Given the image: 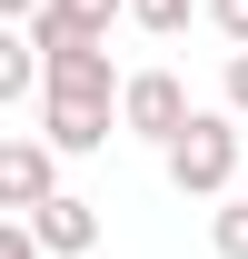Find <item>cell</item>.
<instances>
[{
	"mask_svg": "<svg viewBox=\"0 0 248 259\" xmlns=\"http://www.w3.org/2000/svg\"><path fill=\"white\" fill-rule=\"evenodd\" d=\"M159 160H169V190L179 199L238 190V120H228V110H189V120L159 140Z\"/></svg>",
	"mask_w": 248,
	"mask_h": 259,
	"instance_id": "1",
	"label": "cell"
},
{
	"mask_svg": "<svg viewBox=\"0 0 248 259\" xmlns=\"http://www.w3.org/2000/svg\"><path fill=\"white\" fill-rule=\"evenodd\" d=\"M109 110H119V130H129V140H149V150H159V140L189 120V90H179V70H129Z\"/></svg>",
	"mask_w": 248,
	"mask_h": 259,
	"instance_id": "2",
	"label": "cell"
},
{
	"mask_svg": "<svg viewBox=\"0 0 248 259\" xmlns=\"http://www.w3.org/2000/svg\"><path fill=\"white\" fill-rule=\"evenodd\" d=\"M20 220H30V249H40V259H90V249H99V199H80V190L30 199Z\"/></svg>",
	"mask_w": 248,
	"mask_h": 259,
	"instance_id": "3",
	"label": "cell"
},
{
	"mask_svg": "<svg viewBox=\"0 0 248 259\" xmlns=\"http://www.w3.org/2000/svg\"><path fill=\"white\" fill-rule=\"evenodd\" d=\"M109 130H119V110H109V100H80V90H40V140H50L60 160H90V150H109Z\"/></svg>",
	"mask_w": 248,
	"mask_h": 259,
	"instance_id": "4",
	"label": "cell"
},
{
	"mask_svg": "<svg viewBox=\"0 0 248 259\" xmlns=\"http://www.w3.org/2000/svg\"><path fill=\"white\" fill-rule=\"evenodd\" d=\"M60 190V150L50 140H0V209H30Z\"/></svg>",
	"mask_w": 248,
	"mask_h": 259,
	"instance_id": "5",
	"label": "cell"
},
{
	"mask_svg": "<svg viewBox=\"0 0 248 259\" xmlns=\"http://www.w3.org/2000/svg\"><path fill=\"white\" fill-rule=\"evenodd\" d=\"M109 20H119V0H30V50L40 40H109Z\"/></svg>",
	"mask_w": 248,
	"mask_h": 259,
	"instance_id": "6",
	"label": "cell"
},
{
	"mask_svg": "<svg viewBox=\"0 0 248 259\" xmlns=\"http://www.w3.org/2000/svg\"><path fill=\"white\" fill-rule=\"evenodd\" d=\"M189 10H199V0H119V20H139L149 40H179V30H189Z\"/></svg>",
	"mask_w": 248,
	"mask_h": 259,
	"instance_id": "7",
	"label": "cell"
},
{
	"mask_svg": "<svg viewBox=\"0 0 248 259\" xmlns=\"http://www.w3.org/2000/svg\"><path fill=\"white\" fill-rule=\"evenodd\" d=\"M209 249H218V259H248V199L218 190V209H209Z\"/></svg>",
	"mask_w": 248,
	"mask_h": 259,
	"instance_id": "8",
	"label": "cell"
},
{
	"mask_svg": "<svg viewBox=\"0 0 248 259\" xmlns=\"http://www.w3.org/2000/svg\"><path fill=\"white\" fill-rule=\"evenodd\" d=\"M30 40H20V20H0V100H20V90H30Z\"/></svg>",
	"mask_w": 248,
	"mask_h": 259,
	"instance_id": "9",
	"label": "cell"
},
{
	"mask_svg": "<svg viewBox=\"0 0 248 259\" xmlns=\"http://www.w3.org/2000/svg\"><path fill=\"white\" fill-rule=\"evenodd\" d=\"M199 10H209V30L228 40V50H238V40H248V0H199Z\"/></svg>",
	"mask_w": 248,
	"mask_h": 259,
	"instance_id": "10",
	"label": "cell"
},
{
	"mask_svg": "<svg viewBox=\"0 0 248 259\" xmlns=\"http://www.w3.org/2000/svg\"><path fill=\"white\" fill-rule=\"evenodd\" d=\"M228 120H248V40L228 50Z\"/></svg>",
	"mask_w": 248,
	"mask_h": 259,
	"instance_id": "11",
	"label": "cell"
},
{
	"mask_svg": "<svg viewBox=\"0 0 248 259\" xmlns=\"http://www.w3.org/2000/svg\"><path fill=\"white\" fill-rule=\"evenodd\" d=\"M0 259H40V249H30V220H20V209L0 220Z\"/></svg>",
	"mask_w": 248,
	"mask_h": 259,
	"instance_id": "12",
	"label": "cell"
},
{
	"mask_svg": "<svg viewBox=\"0 0 248 259\" xmlns=\"http://www.w3.org/2000/svg\"><path fill=\"white\" fill-rule=\"evenodd\" d=\"M0 20H30V0H0Z\"/></svg>",
	"mask_w": 248,
	"mask_h": 259,
	"instance_id": "13",
	"label": "cell"
}]
</instances>
